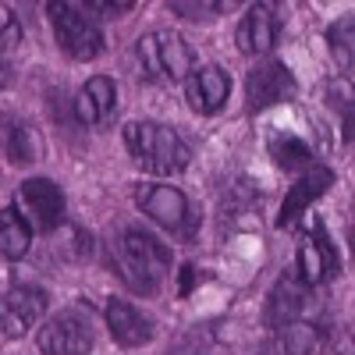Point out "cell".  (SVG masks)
Wrapping results in <instances>:
<instances>
[{"instance_id": "6da1fadb", "label": "cell", "mask_w": 355, "mask_h": 355, "mask_svg": "<svg viewBox=\"0 0 355 355\" xmlns=\"http://www.w3.org/2000/svg\"><path fill=\"white\" fill-rule=\"evenodd\" d=\"M110 266L132 291L153 295L171 270V249L164 242H157L153 234L128 227V231L117 234L114 245H110Z\"/></svg>"}, {"instance_id": "7a4b0ae2", "label": "cell", "mask_w": 355, "mask_h": 355, "mask_svg": "<svg viewBox=\"0 0 355 355\" xmlns=\"http://www.w3.org/2000/svg\"><path fill=\"white\" fill-rule=\"evenodd\" d=\"M125 146L132 160L150 174H178L192 160V150L174 128L160 121H132L125 128Z\"/></svg>"}, {"instance_id": "3957f363", "label": "cell", "mask_w": 355, "mask_h": 355, "mask_svg": "<svg viewBox=\"0 0 355 355\" xmlns=\"http://www.w3.org/2000/svg\"><path fill=\"white\" fill-rule=\"evenodd\" d=\"M139 64L146 71V78L153 82H185L192 75L196 57L189 50V43L178 33H150L135 43Z\"/></svg>"}, {"instance_id": "277c9868", "label": "cell", "mask_w": 355, "mask_h": 355, "mask_svg": "<svg viewBox=\"0 0 355 355\" xmlns=\"http://www.w3.org/2000/svg\"><path fill=\"white\" fill-rule=\"evenodd\" d=\"M53 36L71 61H93L103 53V33L85 4H50Z\"/></svg>"}, {"instance_id": "5b68a950", "label": "cell", "mask_w": 355, "mask_h": 355, "mask_svg": "<svg viewBox=\"0 0 355 355\" xmlns=\"http://www.w3.org/2000/svg\"><path fill=\"white\" fill-rule=\"evenodd\" d=\"M135 202L153 224H160L167 231L192 234V224H189L192 214H189V199H185L182 189H174V185H142L135 192Z\"/></svg>"}, {"instance_id": "8992f818", "label": "cell", "mask_w": 355, "mask_h": 355, "mask_svg": "<svg viewBox=\"0 0 355 355\" xmlns=\"http://www.w3.org/2000/svg\"><path fill=\"white\" fill-rule=\"evenodd\" d=\"M299 93V82L288 71L284 61H263L249 71L245 78V96H249V110H263L274 103H288Z\"/></svg>"}, {"instance_id": "52a82bcc", "label": "cell", "mask_w": 355, "mask_h": 355, "mask_svg": "<svg viewBox=\"0 0 355 355\" xmlns=\"http://www.w3.org/2000/svg\"><path fill=\"white\" fill-rule=\"evenodd\" d=\"M46 313V291L33 284H15L4 299H0V331L8 338L28 334V327H36Z\"/></svg>"}, {"instance_id": "ba28073f", "label": "cell", "mask_w": 355, "mask_h": 355, "mask_svg": "<svg viewBox=\"0 0 355 355\" xmlns=\"http://www.w3.org/2000/svg\"><path fill=\"white\" fill-rule=\"evenodd\" d=\"M281 25L284 15L277 4H252L245 11V18L239 21V33H234V43L245 57H259V53H270L277 36H281Z\"/></svg>"}, {"instance_id": "9c48e42d", "label": "cell", "mask_w": 355, "mask_h": 355, "mask_svg": "<svg viewBox=\"0 0 355 355\" xmlns=\"http://www.w3.org/2000/svg\"><path fill=\"white\" fill-rule=\"evenodd\" d=\"M93 348V327L78 313H57L40 331V352L43 355H85Z\"/></svg>"}, {"instance_id": "30bf717a", "label": "cell", "mask_w": 355, "mask_h": 355, "mask_svg": "<svg viewBox=\"0 0 355 355\" xmlns=\"http://www.w3.org/2000/svg\"><path fill=\"white\" fill-rule=\"evenodd\" d=\"M18 199L25 202L28 210V220H33L40 231H57L64 220V192L57 182H50V178H28V182H21L18 189Z\"/></svg>"}, {"instance_id": "8fae6325", "label": "cell", "mask_w": 355, "mask_h": 355, "mask_svg": "<svg viewBox=\"0 0 355 355\" xmlns=\"http://www.w3.org/2000/svg\"><path fill=\"white\" fill-rule=\"evenodd\" d=\"M309 306V284L288 270L274 281L270 295H266V309H263V323L266 327H284V323H295Z\"/></svg>"}, {"instance_id": "7c38bea8", "label": "cell", "mask_w": 355, "mask_h": 355, "mask_svg": "<svg viewBox=\"0 0 355 355\" xmlns=\"http://www.w3.org/2000/svg\"><path fill=\"white\" fill-rule=\"evenodd\" d=\"M313 227H316V234H309V239L302 242V249H299V270H295L309 288L331 281V277L341 270V256H338L334 242L320 231L316 220H313Z\"/></svg>"}, {"instance_id": "4fadbf2b", "label": "cell", "mask_w": 355, "mask_h": 355, "mask_svg": "<svg viewBox=\"0 0 355 355\" xmlns=\"http://www.w3.org/2000/svg\"><path fill=\"white\" fill-rule=\"evenodd\" d=\"M334 185V171L331 167H320V164H313L299 182H295L291 189H288V196H284V206H281V217H277V227H291L295 220H299L309 206L327 192Z\"/></svg>"}, {"instance_id": "5bb4252c", "label": "cell", "mask_w": 355, "mask_h": 355, "mask_svg": "<svg viewBox=\"0 0 355 355\" xmlns=\"http://www.w3.org/2000/svg\"><path fill=\"white\" fill-rule=\"evenodd\" d=\"M114 110H117V85H114V78L96 75V78H89L78 89V96H75V117H78L82 125L103 128V125H110Z\"/></svg>"}, {"instance_id": "9a60e30c", "label": "cell", "mask_w": 355, "mask_h": 355, "mask_svg": "<svg viewBox=\"0 0 355 355\" xmlns=\"http://www.w3.org/2000/svg\"><path fill=\"white\" fill-rule=\"evenodd\" d=\"M103 316H107V331L110 338L121 345V348H142L153 341V323L150 316H142L135 306H128L125 299H110L103 306Z\"/></svg>"}, {"instance_id": "2e32d148", "label": "cell", "mask_w": 355, "mask_h": 355, "mask_svg": "<svg viewBox=\"0 0 355 355\" xmlns=\"http://www.w3.org/2000/svg\"><path fill=\"white\" fill-rule=\"evenodd\" d=\"M227 93H231V78L224 68H199L185 78V96H189V107L196 114H217L224 103H227Z\"/></svg>"}, {"instance_id": "e0dca14e", "label": "cell", "mask_w": 355, "mask_h": 355, "mask_svg": "<svg viewBox=\"0 0 355 355\" xmlns=\"http://www.w3.org/2000/svg\"><path fill=\"white\" fill-rule=\"evenodd\" d=\"M320 341H323V331L316 323L295 320V323H284V327H274V334L256 348V355H316Z\"/></svg>"}, {"instance_id": "ac0fdd59", "label": "cell", "mask_w": 355, "mask_h": 355, "mask_svg": "<svg viewBox=\"0 0 355 355\" xmlns=\"http://www.w3.org/2000/svg\"><path fill=\"white\" fill-rule=\"evenodd\" d=\"M0 139H4V153L11 164L25 167V164H36L43 157V142H40V132L21 121V117H4L0 121Z\"/></svg>"}, {"instance_id": "d6986e66", "label": "cell", "mask_w": 355, "mask_h": 355, "mask_svg": "<svg viewBox=\"0 0 355 355\" xmlns=\"http://www.w3.org/2000/svg\"><path fill=\"white\" fill-rule=\"evenodd\" d=\"M270 157L281 171L288 174H306L313 167V150H309V142L299 139V135H291V132H277L270 135Z\"/></svg>"}, {"instance_id": "ffe728a7", "label": "cell", "mask_w": 355, "mask_h": 355, "mask_svg": "<svg viewBox=\"0 0 355 355\" xmlns=\"http://www.w3.org/2000/svg\"><path fill=\"white\" fill-rule=\"evenodd\" d=\"M28 245H33V231H28L25 217L15 206H8V210L0 214V256L4 259H25Z\"/></svg>"}, {"instance_id": "44dd1931", "label": "cell", "mask_w": 355, "mask_h": 355, "mask_svg": "<svg viewBox=\"0 0 355 355\" xmlns=\"http://www.w3.org/2000/svg\"><path fill=\"white\" fill-rule=\"evenodd\" d=\"M352 33H355V21L352 18H341L327 28V43H331V57L334 64L345 71V78H352Z\"/></svg>"}, {"instance_id": "7402d4cb", "label": "cell", "mask_w": 355, "mask_h": 355, "mask_svg": "<svg viewBox=\"0 0 355 355\" xmlns=\"http://www.w3.org/2000/svg\"><path fill=\"white\" fill-rule=\"evenodd\" d=\"M21 40H25V33H21V21L15 18V11L8 8V4H0V53H11V50H18L21 46Z\"/></svg>"}, {"instance_id": "603a6c76", "label": "cell", "mask_w": 355, "mask_h": 355, "mask_svg": "<svg viewBox=\"0 0 355 355\" xmlns=\"http://www.w3.org/2000/svg\"><path fill=\"white\" fill-rule=\"evenodd\" d=\"M174 15L182 18H210V15H220L227 4H189V0H174V4H167Z\"/></svg>"}, {"instance_id": "cb8c5ba5", "label": "cell", "mask_w": 355, "mask_h": 355, "mask_svg": "<svg viewBox=\"0 0 355 355\" xmlns=\"http://www.w3.org/2000/svg\"><path fill=\"white\" fill-rule=\"evenodd\" d=\"M85 8H89V11H103L107 18H117V15H125V11H132L135 4H103V0H89Z\"/></svg>"}, {"instance_id": "d4e9b609", "label": "cell", "mask_w": 355, "mask_h": 355, "mask_svg": "<svg viewBox=\"0 0 355 355\" xmlns=\"http://www.w3.org/2000/svg\"><path fill=\"white\" fill-rule=\"evenodd\" d=\"M11 78H15V75H11V64H8V57L0 53V89H8Z\"/></svg>"}, {"instance_id": "484cf974", "label": "cell", "mask_w": 355, "mask_h": 355, "mask_svg": "<svg viewBox=\"0 0 355 355\" xmlns=\"http://www.w3.org/2000/svg\"><path fill=\"white\" fill-rule=\"evenodd\" d=\"M334 355H355V338H352V331H345V338H341V345H338Z\"/></svg>"}, {"instance_id": "4316f807", "label": "cell", "mask_w": 355, "mask_h": 355, "mask_svg": "<svg viewBox=\"0 0 355 355\" xmlns=\"http://www.w3.org/2000/svg\"><path fill=\"white\" fill-rule=\"evenodd\" d=\"M192 281H196V266L189 263V266H182V295H189V288H192Z\"/></svg>"}]
</instances>
